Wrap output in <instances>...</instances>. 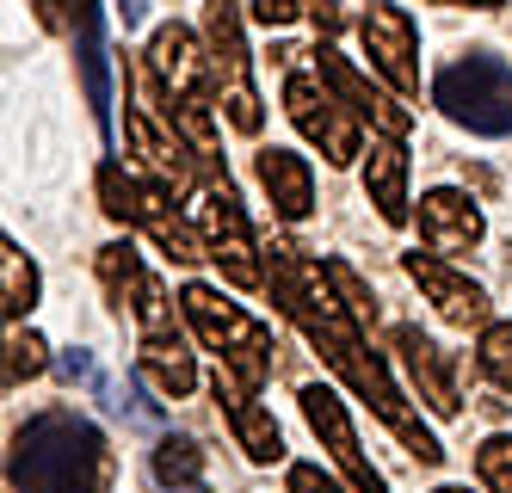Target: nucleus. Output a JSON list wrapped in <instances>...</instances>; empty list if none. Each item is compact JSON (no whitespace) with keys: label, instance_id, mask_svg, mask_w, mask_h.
Masks as SVG:
<instances>
[{"label":"nucleus","instance_id":"nucleus-17","mask_svg":"<svg viewBox=\"0 0 512 493\" xmlns=\"http://www.w3.org/2000/svg\"><path fill=\"white\" fill-rule=\"evenodd\" d=\"M364 198L377 204V216L389 222V229H401L408 222V148H401V136H377L371 155H364Z\"/></svg>","mask_w":512,"mask_h":493},{"label":"nucleus","instance_id":"nucleus-22","mask_svg":"<svg viewBox=\"0 0 512 493\" xmlns=\"http://www.w3.org/2000/svg\"><path fill=\"white\" fill-rule=\"evenodd\" d=\"M327 284H334L340 309L352 315V327H358V333H371V327H377V296H371V284H364L346 259H327Z\"/></svg>","mask_w":512,"mask_h":493},{"label":"nucleus","instance_id":"nucleus-21","mask_svg":"<svg viewBox=\"0 0 512 493\" xmlns=\"http://www.w3.org/2000/svg\"><path fill=\"white\" fill-rule=\"evenodd\" d=\"M155 481L173 487V493H198V481H204V450L192 438H173L167 432L155 444Z\"/></svg>","mask_w":512,"mask_h":493},{"label":"nucleus","instance_id":"nucleus-20","mask_svg":"<svg viewBox=\"0 0 512 493\" xmlns=\"http://www.w3.org/2000/svg\"><path fill=\"white\" fill-rule=\"evenodd\" d=\"M0 309H7V321H13V327H19L31 309H38V265L25 259V247H19V241L0 247Z\"/></svg>","mask_w":512,"mask_h":493},{"label":"nucleus","instance_id":"nucleus-24","mask_svg":"<svg viewBox=\"0 0 512 493\" xmlns=\"http://www.w3.org/2000/svg\"><path fill=\"white\" fill-rule=\"evenodd\" d=\"M44 364H50V358H44V339L13 327V339H7V389L31 383V376H44Z\"/></svg>","mask_w":512,"mask_h":493},{"label":"nucleus","instance_id":"nucleus-3","mask_svg":"<svg viewBox=\"0 0 512 493\" xmlns=\"http://www.w3.org/2000/svg\"><path fill=\"white\" fill-rule=\"evenodd\" d=\"M179 309H186V321L198 327L204 346L223 358V370L235 376V383L260 389L272 376V333H266V321H253L241 302H229L223 290H210V284H186V290H179Z\"/></svg>","mask_w":512,"mask_h":493},{"label":"nucleus","instance_id":"nucleus-14","mask_svg":"<svg viewBox=\"0 0 512 493\" xmlns=\"http://www.w3.org/2000/svg\"><path fill=\"white\" fill-rule=\"evenodd\" d=\"M210 395L223 401V413H229V426H235V438H241V450L253 463H278L284 457V432H278V420L253 401V389L247 383H235L229 370H216L210 376Z\"/></svg>","mask_w":512,"mask_h":493},{"label":"nucleus","instance_id":"nucleus-23","mask_svg":"<svg viewBox=\"0 0 512 493\" xmlns=\"http://www.w3.org/2000/svg\"><path fill=\"white\" fill-rule=\"evenodd\" d=\"M475 358H482V370L512 395V321H494V327L475 333Z\"/></svg>","mask_w":512,"mask_h":493},{"label":"nucleus","instance_id":"nucleus-1","mask_svg":"<svg viewBox=\"0 0 512 493\" xmlns=\"http://www.w3.org/2000/svg\"><path fill=\"white\" fill-rule=\"evenodd\" d=\"M7 487L13 493H105L112 487V444L75 407H50L13 432Z\"/></svg>","mask_w":512,"mask_h":493},{"label":"nucleus","instance_id":"nucleus-18","mask_svg":"<svg viewBox=\"0 0 512 493\" xmlns=\"http://www.w3.org/2000/svg\"><path fill=\"white\" fill-rule=\"evenodd\" d=\"M260 185H266V198L284 222H303L315 210V173L303 155H290V148H260Z\"/></svg>","mask_w":512,"mask_h":493},{"label":"nucleus","instance_id":"nucleus-11","mask_svg":"<svg viewBox=\"0 0 512 493\" xmlns=\"http://www.w3.org/2000/svg\"><path fill=\"white\" fill-rule=\"evenodd\" d=\"M401 265H408V278L420 284V296H426V302H432V309L445 315L451 327H475V333L494 327V321H488V290L475 284V278H463L457 265L432 259V253H408Z\"/></svg>","mask_w":512,"mask_h":493},{"label":"nucleus","instance_id":"nucleus-16","mask_svg":"<svg viewBox=\"0 0 512 493\" xmlns=\"http://www.w3.org/2000/svg\"><path fill=\"white\" fill-rule=\"evenodd\" d=\"M389 339H395V358H401V370H408V383L420 389V401L438 413V420H451V413H457L463 401H457V389H451L445 352H438V346H432V339H426L420 327H395Z\"/></svg>","mask_w":512,"mask_h":493},{"label":"nucleus","instance_id":"nucleus-28","mask_svg":"<svg viewBox=\"0 0 512 493\" xmlns=\"http://www.w3.org/2000/svg\"><path fill=\"white\" fill-rule=\"evenodd\" d=\"M315 25H321V31H340V13H334V7L321 0V7H315Z\"/></svg>","mask_w":512,"mask_h":493},{"label":"nucleus","instance_id":"nucleus-10","mask_svg":"<svg viewBox=\"0 0 512 493\" xmlns=\"http://www.w3.org/2000/svg\"><path fill=\"white\" fill-rule=\"evenodd\" d=\"M303 420L315 426V438L327 444V457H334L346 475H352V487L358 493H389L383 487V475L371 469V457L358 450V432H352V413H346V401L334 395V389H321V383H309L303 389Z\"/></svg>","mask_w":512,"mask_h":493},{"label":"nucleus","instance_id":"nucleus-25","mask_svg":"<svg viewBox=\"0 0 512 493\" xmlns=\"http://www.w3.org/2000/svg\"><path fill=\"white\" fill-rule=\"evenodd\" d=\"M475 475H482L488 493H512V438L494 432L482 450H475Z\"/></svg>","mask_w":512,"mask_h":493},{"label":"nucleus","instance_id":"nucleus-5","mask_svg":"<svg viewBox=\"0 0 512 493\" xmlns=\"http://www.w3.org/2000/svg\"><path fill=\"white\" fill-rule=\"evenodd\" d=\"M204 56H210V81L223 99L229 124L241 136H260V93L247 74V37H241V0H204Z\"/></svg>","mask_w":512,"mask_h":493},{"label":"nucleus","instance_id":"nucleus-15","mask_svg":"<svg viewBox=\"0 0 512 493\" xmlns=\"http://www.w3.org/2000/svg\"><path fill=\"white\" fill-rule=\"evenodd\" d=\"M482 210H475V198L469 192H451V185H438V192H426L420 198V235H426V247H438V253H469L475 241H482Z\"/></svg>","mask_w":512,"mask_h":493},{"label":"nucleus","instance_id":"nucleus-29","mask_svg":"<svg viewBox=\"0 0 512 493\" xmlns=\"http://www.w3.org/2000/svg\"><path fill=\"white\" fill-rule=\"evenodd\" d=\"M438 7H482V13H494V7H506V0H438Z\"/></svg>","mask_w":512,"mask_h":493},{"label":"nucleus","instance_id":"nucleus-27","mask_svg":"<svg viewBox=\"0 0 512 493\" xmlns=\"http://www.w3.org/2000/svg\"><path fill=\"white\" fill-rule=\"evenodd\" d=\"M290 493H346L340 481H327L315 463H290Z\"/></svg>","mask_w":512,"mask_h":493},{"label":"nucleus","instance_id":"nucleus-8","mask_svg":"<svg viewBox=\"0 0 512 493\" xmlns=\"http://www.w3.org/2000/svg\"><path fill=\"white\" fill-rule=\"evenodd\" d=\"M99 284L112 290V302L136 321L142 339H161V333H179L173 327V302L161 290V278L142 265V253L130 241H112V247H99Z\"/></svg>","mask_w":512,"mask_h":493},{"label":"nucleus","instance_id":"nucleus-6","mask_svg":"<svg viewBox=\"0 0 512 493\" xmlns=\"http://www.w3.org/2000/svg\"><path fill=\"white\" fill-rule=\"evenodd\" d=\"M284 111H290V124L321 148V161L346 167L352 155H364V118L321 81L315 68H290L284 74Z\"/></svg>","mask_w":512,"mask_h":493},{"label":"nucleus","instance_id":"nucleus-31","mask_svg":"<svg viewBox=\"0 0 512 493\" xmlns=\"http://www.w3.org/2000/svg\"><path fill=\"white\" fill-rule=\"evenodd\" d=\"M198 493H204V487H198Z\"/></svg>","mask_w":512,"mask_h":493},{"label":"nucleus","instance_id":"nucleus-30","mask_svg":"<svg viewBox=\"0 0 512 493\" xmlns=\"http://www.w3.org/2000/svg\"><path fill=\"white\" fill-rule=\"evenodd\" d=\"M432 493H469V487H432Z\"/></svg>","mask_w":512,"mask_h":493},{"label":"nucleus","instance_id":"nucleus-7","mask_svg":"<svg viewBox=\"0 0 512 493\" xmlns=\"http://www.w3.org/2000/svg\"><path fill=\"white\" fill-rule=\"evenodd\" d=\"M198 229H204V247L210 259L223 265V278L235 290H260L266 272H260V247H253V229L241 216V198L229 179H204V198H198Z\"/></svg>","mask_w":512,"mask_h":493},{"label":"nucleus","instance_id":"nucleus-26","mask_svg":"<svg viewBox=\"0 0 512 493\" xmlns=\"http://www.w3.org/2000/svg\"><path fill=\"white\" fill-rule=\"evenodd\" d=\"M303 13H315V0H253V19L260 25H290Z\"/></svg>","mask_w":512,"mask_h":493},{"label":"nucleus","instance_id":"nucleus-12","mask_svg":"<svg viewBox=\"0 0 512 493\" xmlns=\"http://www.w3.org/2000/svg\"><path fill=\"white\" fill-rule=\"evenodd\" d=\"M149 68H155V81L167 87V111L173 105H204V81H210V56L198 50V37L186 25H161L149 37Z\"/></svg>","mask_w":512,"mask_h":493},{"label":"nucleus","instance_id":"nucleus-2","mask_svg":"<svg viewBox=\"0 0 512 493\" xmlns=\"http://www.w3.org/2000/svg\"><path fill=\"white\" fill-rule=\"evenodd\" d=\"M432 105L469 136H512V62L494 50H469L438 68Z\"/></svg>","mask_w":512,"mask_h":493},{"label":"nucleus","instance_id":"nucleus-9","mask_svg":"<svg viewBox=\"0 0 512 493\" xmlns=\"http://www.w3.org/2000/svg\"><path fill=\"white\" fill-rule=\"evenodd\" d=\"M358 37H364V56H371V68L383 81L401 99H420V31H414V19L395 0H371L358 19Z\"/></svg>","mask_w":512,"mask_h":493},{"label":"nucleus","instance_id":"nucleus-13","mask_svg":"<svg viewBox=\"0 0 512 493\" xmlns=\"http://www.w3.org/2000/svg\"><path fill=\"white\" fill-rule=\"evenodd\" d=\"M309 56H315V74H321V81H327V87H334V93L358 111V118H371L383 136H408V111H401L389 93H377V87L364 81V74H358L334 44H321V50H309Z\"/></svg>","mask_w":512,"mask_h":493},{"label":"nucleus","instance_id":"nucleus-19","mask_svg":"<svg viewBox=\"0 0 512 493\" xmlns=\"http://www.w3.org/2000/svg\"><path fill=\"white\" fill-rule=\"evenodd\" d=\"M136 364H142V376L161 389V395H192L198 389V364H192V352H186V339L179 333H161V339H142V352H136Z\"/></svg>","mask_w":512,"mask_h":493},{"label":"nucleus","instance_id":"nucleus-4","mask_svg":"<svg viewBox=\"0 0 512 493\" xmlns=\"http://www.w3.org/2000/svg\"><path fill=\"white\" fill-rule=\"evenodd\" d=\"M99 198H105V216H118V222H136L142 235H149L173 265H192V259H210L204 235H192L186 222L173 216V192H161L155 179H136L124 173L118 161H105L99 167Z\"/></svg>","mask_w":512,"mask_h":493}]
</instances>
